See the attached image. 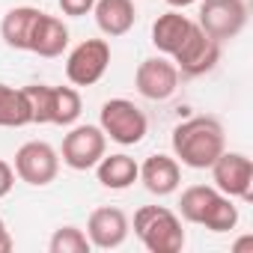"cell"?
<instances>
[{"instance_id":"1","label":"cell","mask_w":253,"mask_h":253,"mask_svg":"<svg viewBox=\"0 0 253 253\" xmlns=\"http://www.w3.org/2000/svg\"><path fill=\"white\" fill-rule=\"evenodd\" d=\"M223 149L226 134L214 116H191L173 128V152L191 170H209Z\"/></svg>"},{"instance_id":"2","label":"cell","mask_w":253,"mask_h":253,"mask_svg":"<svg viewBox=\"0 0 253 253\" xmlns=\"http://www.w3.org/2000/svg\"><path fill=\"white\" fill-rule=\"evenodd\" d=\"M134 235L149 253H179L185 247V229L176 211L164 206H143L134 211Z\"/></svg>"},{"instance_id":"3","label":"cell","mask_w":253,"mask_h":253,"mask_svg":"<svg viewBox=\"0 0 253 253\" xmlns=\"http://www.w3.org/2000/svg\"><path fill=\"white\" fill-rule=\"evenodd\" d=\"M98 128L104 131V137H110L119 146H137L146 137L149 122H146V113L134 101H128V98H110V101L101 104Z\"/></svg>"},{"instance_id":"4","label":"cell","mask_w":253,"mask_h":253,"mask_svg":"<svg viewBox=\"0 0 253 253\" xmlns=\"http://www.w3.org/2000/svg\"><path fill=\"white\" fill-rule=\"evenodd\" d=\"M200 30L214 42L235 39L247 24L244 0H200Z\"/></svg>"},{"instance_id":"5","label":"cell","mask_w":253,"mask_h":253,"mask_svg":"<svg viewBox=\"0 0 253 253\" xmlns=\"http://www.w3.org/2000/svg\"><path fill=\"white\" fill-rule=\"evenodd\" d=\"M209 170H211L214 188L220 194L244 200V203L253 200V161L244 152H226L223 149Z\"/></svg>"},{"instance_id":"6","label":"cell","mask_w":253,"mask_h":253,"mask_svg":"<svg viewBox=\"0 0 253 253\" xmlns=\"http://www.w3.org/2000/svg\"><path fill=\"white\" fill-rule=\"evenodd\" d=\"M15 176L33 188H45L60 173V155L45 140H30L15 152Z\"/></svg>"},{"instance_id":"7","label":"cell","mask_w":253,"mask_h":253,"mask_svg":"<svg viewBox=\"0 0 253 253\" xmlns=\"http://www.w3.org/2000/svg\"><path fill=\"white\" fill-rule=\"evenodd\" d=\"M107 149V137L98 125H75L63 137V164L72 170H92Z\"/></svg>"},{"instance_id":"8","label":"cell","mask_w":253,"mask_h":253,"mask_svg":"<svg viewBox=\"0 0 253 253\" xmlns=\"http://www.w3.org/2000/svg\"><path fill=\"white\" fill-rule=\"evenodd\" d=\"M107 66H110V45L104 39H86L69 54L66 78L75 86H92L104 78Z\"/></svg>"},{"instance_id":"9","label":"cell","mask_w":253,"mask_h":253,"mask_svg":"<svg viewBox=\"0 0 253 253\" xmlns=\"http://www.w3.org/2000/svg\"><path fill=\"white\" fill-rule=\"evenodd\" d=\"M220 60V42H214L211 36H206L200 30V24L194 21L191 36L182 42V48L173 54V63L179 69V75L185 78H200L206 72H211Z\"/></svg>"},{"instance_id":"10","label":"cell","mask_w":253,"mask_h":253,"mask_svg":"<svg viewBox=\"0 0 253 253\" xmlns=\"http://www.w3.org/2000/svg\"><path fill=\"white\" fill-rule=\"evenodd\" d=\"M137 92L149 101H164L179 89V69L167 57H149L134 72Z\"/></svg>"},{"instance_id":"11","label":"cell","mask_w":253,"mask_h":253,"mask_svg":"<svg viewBox=\"0 0 253 253\" xmlns=\"http://www.w3.org/2000/svg\"><path fill=\"white\" fill-rule=\"evenodd\" d=\"M128 217H125L122 209L116 206H104V209H95L86 220V238L92 247L98 250H113L119 247L125 238H128Z\"/></svg>"},{"instance_id":"12","label":"cell","mask_w":253,"mask_h":253,"mask_svg":"<svg viewBox=\"0 0 253 253\" xmlns=\"http://www.w3.org/2000/svg\"><path fill=\"white\" fill-rule=\"evenodd\" d=\"M137 179L146 185L149 194L167 197V194H173V191L179 188V182H182V167H179V161L170 158V155H149V158L140 164Z\"/></svg>"},{"instance_id":"13","label":"cell","mask_w":253,"mask_h":253,"mask_svg":"<svg viewBox=\"0 0 253 253\" xmlns=\"http://www.w3.org/2000/svg\"><path fill=\"white\" fill-rule=\"evenodd\" d=\"M95 24L104 36H125L134 21H137V9L134 0H95Z\"/></svg>"},{"instance_id":"14","label":"cell","mask_w":253,"mask_h":253,"mask_svg":"<svg viewBox=\"0 0 253 253\" xmlns=\"http://www.w3.org/2000/svg\"><path fill=\"white\" fill-rule=\"evenodd\" d=\"M191 30H194V21L188 18V15H182V12H164V15H158L155 18V24H152V45L161 51V54H167V57H173L179 48H182V42L191 36Z\"/></svg>"},{"instance_id":"15","label":"cell","mask_w":253,"mask_h":253,"mask_svg":"<svg viewBox=\"0 0 253 253\" xmlns=\"http://www.w3.org/2000/svg\"><path fill=\"white\" fill-rule=\"evenodd\" d=\"M42 9L36 6H15L3 15V21H0V36H3V42L15 51H30V39H33V27L39 21Z\"/></svg>"},{"instance_id":"16","label":"cell","mask_w":253,"mask_h":253,"mask_svg":"<svg viewBox=\"0 0 253 253\" xmlns=\"http://www.w3.org/2000/svg\"><path fill=\"white\" fill-rule=\"evenodd\" d=\"M137 173H140V164L125 155V152H116V155H104L98 164H95V176L104 188L110 191H125L137 182Z\"/></svg>"},{"instance_id":"17","label":"cell","mask_w":253,"mask_h":253,"mask_svg":"<svg viewBox=\"0 0 253 253\" xmlns=\"http://www.w3.org/2000/svg\"><path fill=\"white\" fill-rule=\"evenodd\" d=\"M69 45V27L54 18V15H39L36 27H33V39H30V51L39 57H60Z\"/></svg>"},{"instance_id":"18","label":"cell","mask_w":253,"mask_h":253,"mask_svg":"<svg viewBox=\"0 0 253 253\" xmlns=\"http://www.w3.org/2000/svg\"><path fill=\"white\" fill-rule=\"evenodd\" d=\"M223 194L214 188V185H191L188 191H182V200H179V211L188 223H200L209 217L211 206L220 200Z\"/></svg>"},{"instance_id":"19","label":"cell","mask_w":253,"mask_h":253,"mask_svg":"<svg viewBox=\"0 0 253 253\" xmlns=\"http://www.w3.org/2000/svg\"><path fill=\"white\" fill-rule=\"evenodd\" d=\"M30 104L24 89H15L9 84H0V128H21L30 125Z\"/></svg>"},{"instance_id":"20","label":"cell","mask_w":253,"mask_h":253,"mask_svg":"<svg viewBox=\"0 0 253 253\" xmlns=\"http://www.w3.org/2000/svg\"><path fill=\"white\" fill-rule=\"evenodd\" d=\"M81 116V95L75 86H51V116L48 125H72Z\"/></svg>"},{"instance_id":"21","label":"cell","mask_w":253,"mask_h":253,"mask_svg":"<svg viewBox=\"0 0 253 253\" xmlns=\"http://www.w3.org/2000/svg\"><path fill=\"white\" fill-rule=\"evenodd\" d=\"M89 247L92 244H89L86 232L78 229V226H60L48 241L51 253H89Z\"/></svg>"},{"instance_id":"22","label":"cell","mask_w":253,"mask_h":253,"mask_svg":"<svg viewBox=\"0 0 253 253\" xmlns=\"http://www.w3.org/2000/svg\"><path fill=\"white\" fill-rule=\"evenodd\" d=\"M235 223H238V209L232 206V197H226V194L211 206L209 217L203 220V226L211 232H229V229H235Z\"/></svg>"},{"instance_id":"23","label":"cell","mask_w":253,"mask_h":253,"mask_svg":"<svg viewBox=\"0 0 253 253\" xmlns=\"http://www.w3.org/2000/svg\"><path fill=\"white\" fill-rule=\"evenodd\" d=\"M21 89L27 95L33 122L48 125V116H51V86L48 84H30V86H21Z\"/></svg>"},{"instance_id":"24","label":"cell","mask_w":253,"mask_h":253,"mask_svg":"<svg viewBox=\"0 0 253 253\" xmlns=\"http://www.w3.org/2000/svg\"><path fill=\"white\" fill-rule=\"evenodd\" d=\"M57 3H60L63 15L81 18V15H86V12H92V6H95V0H57Z\"/></svg>"},{"instance_id":"25","label":"cell","mask_w":253,"mask_h":253,"mask_svg":"<svg viewBox=\"0 0 253 253\" xmlns=\"http://www.w3.org/2000/svg\"><path fill=\"white\" fill-rule=\"evenodd\" d=\"M12 185H15V170H12L3 158H0V200L12 191Z\"/></svg>"},{"instance_id":"26","label":"cell","mask_w":253,"mask_h":253,"mask_svg":"<svg viewBox=\"0 0 253 253\" xmlns=\"http://www.w3.org/2000/svg\"><path fill=\"white\" fill-rule=\"evenodd\" d=\"M9 250H12V235H9L3 217H0V253H9Z\"/></svg>"},{"instance_id":"27","label":"cell","mask_w":253,"mask_h":253,"mask_svg":"<svg viewBox=\"0 0 253 253\" xmlns=\"http://www.w3.org/2000/svg\"><path fill=\"white\" fill-rule=\"evenodd\" d=\"M167 3H170L173 9H185V6H191V3H200V0H167Z\"/></svg>"},{"instance_id":"28","label":"cell","mask_w":253,"mask_h":253,"mask_svg":"<svg viewBox=\"0 0 253 253\" xmlns=\"http://www.w3.org/2000/svg\"><path fill=\"white\" fill-rule=\"evenodd\" d=\"M250 244H253V238H241V241L235 244V250H244V247H250Z\"/></svg>"}]
</instances>
